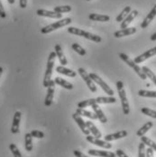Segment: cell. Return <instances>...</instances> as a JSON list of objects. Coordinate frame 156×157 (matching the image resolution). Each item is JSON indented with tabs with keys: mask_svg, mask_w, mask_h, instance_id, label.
<instances>
[{
	"mask_svg": "<svg viewBox=\"0 0 156 157\" xmlns=\"http://www.w3.org/2000/svg\"><path fill=\"white\" fill-rule=\"evenodd\" d=\"M21 112L20 111H16L14 115V118H13V123H12V127H11V133L16 135L19 132V126H20V122H21Z\"/></svg>",
	"mask_w": 156,
	"mask_h": 157,
	"instance_id": "obj_14",
	"label": "cell"
},
{
	"mask_svg": "<svg viewBox=\"0 0 156 157\" xmlns=\"http://www.w3.org/2000/svg\"><path fill=\"white\" fill-rule=\"evenodd\" d=\"M9 149H10L11 153L13 154L14 157H23L21 152L19 151V149L17 148V146L15 144H9Z\"/></svg>",
	"mask_w": 156,
	"mask_h": 157,
	"instance_id": "obj_37",
	"label": "cell"
},
{
	"mask_svg": "<svg viewBox=\"0 0 156 157\" xmlns=\"http://www.w3.org/2000/svg\"><path fill=\"white\" fill-rule=\"evenodd\" d=\"M141 141L143 142L145 145H147L148 147H150V148H152L154 151H155L156 152V143L155 142H154L153 140H151L149 137H147V136H142L141 137Z\"/></svg>",
	"mask_w": 156,
	"mask_h": 157,
	"instance_id": "obj_32",
	"label": "cell"
},
{
	"mask_svg": "<svg viewBox=\"0 0 156 157\" xmlns=\"http://www.w3.org/2000/svg\"><path fill=\"white\" fill-rule=\"evenodd\" d=\"M54 91H55V82H54V80H51L49 82V86L47 88V95L45 97V100H44L45 107L51 106L52 100H53V96H54Z\"/></svg>",
	"mask_w": 156,
	"mask_h": 157,
	"instance_id": "obj_8",
	"label": "cell"
},
{
	"mask_svg": "<svg viewBox=\"0 0 156 157\" xmlns=\"http://www.w3.org/2000/svg\"><path fill=\"white\" fill-rule=\"evenodd\" d=\"M146 157H154V150L150 147H148L146 149Z\"/></svg>",
	"mask_w": 156,
	"mask_h": 157,
	"instance_id": "obj_42",
	"label": "cell"
},
{
	"mask_svg": "<svg viewBox=\"0 0 156 157\" xmlns=\"http://www.w3.org/2000/svg\"><path fill=\"white\" fill-rule=\"evenodd\" d=\"M0 17L5 19L6 17V10L4 8V6H3V3H2V0H0Z\"/></svg>",
	"mask_w": 156,
	"mask_h": 157,
	"instance_id": "obj_40",
	"label": "cell"
},
{
	"mask_svg": "<svg viewBox=\"0 0 156 157\" xmlns=\"http://www.w3.org/2000/svg\"><path fill=\"white\" fill-rule=\"evenodd\" d=\"M153 126H154V123L153 122H151V121H148V122H146L143 126L141 127L140 129L136 132V136H140V137H142V136H143L152 127H153Z\"/></svg>",
	"mask_w": 156,
	"mask_h": 157,
	"instance_id": "obj_25",
	"label": "cell"
},
{
	"mask_svg": "<svg viewBox=\"0 0 156 157\" xmlns=\"http://www.w3.org/2000/svg\"><path fill=\"white\" fill-rule=\"evenodd\" d=\"M119 57H120V59H121L123 62H125L129 67H131V68L135 71V73H136L143 80H144V79L147 78V76H146L145 73L143 71L142 68H141L139 65H137L136 63H135L133 60H131V59L129 58L128 55H126L125 53H123V52H120V53H119Z\"/></svg>",
	"mask_w": 156,
	"mask_h": 157,
	"instance_id": "obj_4",
	"label": "cell"
},
{
	"mask_svg": "<svg viewBox=\"0 0 156 157\" xmlns=\"http://www.w3.org/2000/svg\"><path fill=\"white\" fill-rule=\"evenodd\" d=\"M116 155L118 157H128L127 156V155L125 154L124 151H122L121 149H117V150L116 151Z\"/></svg>",
	"mask_w": 156,
	"mask_h": 157,
	"instance_id": "obj_41",
	"label": "cell"
},
{
	"mask_svg": "<svg viewBox=\"0 0 156 157\" xmlns=\"http://www.w3.org/2000/svg\"><path fill=\"white\" fill-rule=\"evenodd\" d=\"M131 11H132V9H131V6H125V8L122 10V12L118 15V16H116V22H118V23H122L124 20H125V18H126V16H128L130 13H131Z\"/></svg>",
	"mask_w": 156,
	"mask_h": 157,
	"instance_id": "obj_27",
	"label": "cell"
},
{
	"mask_svg": "<svg viewBox=\"0 0 156 157\" xmlns=\"http://www.w3.org/2000/svg\"><path fill=\"white\" fill-rule=\"evenodd\" d=\"M138 157H146V148L143 142H141L138 146Z\"/></svg>",
	"mask_w": 156,
	"mask_h": 157,
	"instance_id": "obj_38",
	"label": "cell"
},
{
	"mask_svg": "<svg viewBox=\"0 0 156 157\" xmlns=\"http://www.w3.org/2000/svg\"><path fill=\"white\" fill-rule=\"evenodd\" d=\"M96 100L97 104H112L116 102V99L114 97H98Z\"/></svg>",
	"mask_w": 156,
	"mask_h": 157,
	"instance_id": "obj_28",
	"label": "cell"
},
{
	"mask_svg": "<svg viewBox=\"0 0 156 157\" xmlns=\"http://www.w3.org/2000/svg\"><path fill=\"white\" fill-rule=\"evenodd\" d=\"M88 154L91 156L98 157H116V155L113 152L109 151H103V150H96V149H89Z\"/></svg>",
	"mask_w": 156,
	"mask_h": 157,
	"instance_id": "obj_12",
	"label": "cell"
},
{
	"mask_svg": "<svg viewBox=\"0 0 156 157\" xmlns=\"http://www.w3.org/2000/svg\"><path fill=\"white\" fill-rule=\"evenodd\" d=\"M31 135L34 138H44V133L39 130H32L31 132Z\"/></svg>",
	"mask_w": 156,
	"mask_h": 157,
	"instance_id": "obj_39",
	"label": "cell"
},
{
	"mask_svg": "<svg viewBox=\"0 0 156 157\" xmlns=\"http://www.w3.org/2000/svg\"><path fill=\"white\" fill-rule=\"evenodd\" d=\"M89 18L91 21H97V22H108L110 20V17L107 15H99V14H90Z\"/></svg>",
	"mask_w": 156,
	"mask_h": 157,
	"instance_id": "obj_26",
	"label": "cell"
},
{
	"mask_svg": "<svg viewBox=\"0 0 156 157\" xmlns=\"http://www.w3.org/2000/svg\"><path fill=\"white\" fill-rule=\"evenodd\" d=\"M19 6L21 8L25 9L27 6V0H19Z\"/></svg>",
	"mask_w": 156,
	"mask_h": 157,
	"instance_id": "obj_44",
	"label": "cell"
},
{
	"mask_svg": "<svg viewBox=\"0 0 156 157\" xmlns=\"http://www.w3.org/2000/svg\"><path fill=\"white\" fill-rule=\"evenodd\" d=\"M68 32L71 34H74V35H78V36H82L88 40H90V41H93L94 43H100L102 41V38L99 36V35H97V34H93L89 32H86L84 30H81L79 28L77 27H69L68 28Z\"/></svg>",
	"mask_w": 156,
	"mask_h": 157,
	"instance_id": "obj_3",
	"label": "cell"
},
{
	"mask_svg": "<svg viewBox=\"0 0 156 157\" xmlns=\"http://www.w3.org/2000/svg\"><path fill=\"white\" fill-rule=\"evenodd\" d=\"M86 139L87 141L97 146H99V147H102V148H105V149H111L112 148V144H110L109 142L108 141H103V140H100L99 138H97L93 136H86Z\"/></svg>",
	"mask_w": 156,
	"mask_h": 157,
	"instance_id": "obj_9",
	"label": "cell"
},
{
	"mask_svg": "<svg viewBox=\"0 0 156 157\" xmlns=\"http://www.w3.org/2000/svg\"><path fill=\"white\" fill-rule=\"evenodd\" d=\"M71 18L70 17H67V18H64V19H61L53 24H51L49 25H46L45 27L42 28L41 29V33H44V34H46V33H49L51 32L55 31L59 28H62L63 26H66V25H69L70 24H71Z\"/></svg>",
	"mask_w": 156,
	"mask_h": 157,
	"instance_id": "obj_5",
	"label": "cell"
},
{
	"mask_svg": "<svg viewBox=\"0 0 156 157\" xmlns=\"http://www.w3.org/2000/svg\"><path fill=\"white\" fill-rule=\"evenodd\" d=\"M55 58H56V53L55 52H51L48 57L47 61L46 71L44 74V87L48 88L49 82L51 80V75H52V70L54 67V63H55Z\"/></svg>",
	"mask_w": 156,
	"mask_h": 157,
	"instance_id": "obj_2",
	"label": "cell"
},
{
	"mask_svg": "<svg viewBox=\"0 0 156 157\" xmlns=\"http://www.w3.org/2000/svg\"><path fill=\"white\" fill-rule=\"evenodd\" d=\"M127 135H128L127 131H125V130H121V131H118V132H116V133H114V134H110V135L105 136V141H116V140H118V139H121V138H124L125 136H127Z\"/></svg>",
	"mask_w": 156,
	"mask_h": 157,
	"instance_id": "obj_13",
	"label": "cell"
},
{
	"mask_svg": "<svg viewBox=\"0 0 156 157\" xmlns=\"http://www.w3.org/2000/svg\"><path fill=\"white\" fill-rule=\"evenodd\" d=\"M116 89H117V92L119 95L120 100H121V105H122V109L123 113L125 115H129L130 113V108H129V102L126 97L125 88H124V83L122 80H118L116 82Z\"/></svg>",
	"mask_w": 156,
	"mask_h": 157,
	"instance_id": "obj_1",
	"label": "cell"
},
{
	"mask_svg": "<svg viewBox=\"0 0 156 157\" xmlns=\"http://www.w3.org/2000/svg\"><path fill=\"white\" fill-rule=\"evenodd\" d=\"M3 74V68L2 67H0V77H1V75Z\"/></svg>",
	"mask_w": 156,
	"mask_h": 157,
	"instance_id": "obj_47",
	"label": "cell"
},
{
	"mask_svg": "<svg viewBox=\"0 0 156 157\" xmlns=\"http://www.w3.org/2000/svg\"><path fill=\"white\" fill-rule=\"evenodd\" d=\"M156 16V4L154 5V6L153 7V9L150 11V13L146 16V17L143 19V23L141 24V27L142 28H146L150 24L151 22L154 20V18Z\"/></svg>",
	"mask_w": 156,
	"mask_h": 157,
	"instance_id": "obj_18",
	"label": "cell"
},
{
	"mask_svg": "<svg viewBox=\"0 0 156 157\" xmlns=\"http://www.w3.org/2000/svg\"><path fill=\"white\" fill-rule=\"evenodd\" d=\"M86 125H87L88 129L89 130V132L93 135V136L97 137V138H100L102 136L101 132L97 128V126L94 125L93 122H91V121H86Z\"/></svg>",
	"mask_w": 156,
	"mask_h": 157,
	"instance_id": "obj_22",
	"label": "cell"
},
{
	"mask_svg": "<svg viewBox=\"0 0 156 157\" xmlns=\"http://www.w3.org/2000/svg\"><path fill=\"white\" fill-rule=\"evenodd\" d=\"M54 82H55V84L63 87L66 90H72L73 89V85L71 83H70L69 81L65 80L64 78H61V77H56L54 78Z\"/></svg>",
	"mask_w": 156,
	"mask_h": 157,
	"instance_id": "obj_23",
	"label": "cell"
},
{
	"mask_svg": "<svg viewBox=\"0 0 156 157\" xmlns=\"http://www.w3.org/2000/svg\"><path fill=\"white\" fill-rule=\"evenodd\" d=\"M86 1H90V0H86Z\"/></svg>",
	"mask_w": 156,
	"mask_h": 157,
	"instance_id": "obj_48",
	"label": "cell"
},
{
	"mask_svg": "<svg viewBox=\"0 0 156 157\" xmlns=\"http://www.w3.org/2000/svg\"><path fill=\"white\" fill-rule=\"evenodd\" d=\"M56 71L60 74H63V75H66L68 77H71V78H75L77 76V73L76 71H73L72 70H70L68 68H65L64 66H58L56 68Z\"/></svg>",
	"mask_w": 156,
	"mask_h": 157,
	"instance_id": "obj_21",
	"label": "cell"
},
{
	"mask_svg": "<svg viewBox=\"0 0 156 157\" xmlns=\"http://www.w3.org/2000/svg\"><path fill=\"white\" fill-rule=\"evenodd\" d=\"M151 41H153V42L156 41V32L153 35H151Z\"/></svg>",
	"mask_w": 156,
	"mask_h": 157,
	"instance_id": "obj_45",
	"label": "cell"
},
{
	"mask_svg": "<svg viewBox=\"0 0 156 157\" xmlns=\"http://www.w3.org/2000/svg\"><path fill=\"white\" fill-rule=\"evenodd\" d=\"M73 154H74V155L76 157H89L87 156L86 155H84L83 153H81L80 151H78V150H74L73 151Z\"/></svg>",
	"mask_w": 156,
	"mask_h": 157,
	"instance_id": "obj_43",
	"label": "cell"
},
{
	"mask_svg": "<svg viewBox=\"0 0 156 157\" xmlns=\"http://www.w3.org/2000/svg\"><path fill=\"white\" fill-rule=\"evenodd\" d=\"M89 77L91 78V79L93 80L95 83H97V85H99L101 87V89L106 93H108V95H109L110 97H112L114 95V90L98 75H97L96 73H89Z\"/></svg>",
	"mask_w": 156,
	"mask_h": 157,
	"instance_id": "obj_6",
	"label": "cell"
},
{
	"mask_svg": "<svg viewBox=\"0 0 156 157\" xmlns=\"http://www.w3.org/2000/svg\"><path fill=\"white\" fill-rule=\"evenodd\" d=\"M36 14L39 16H45V17H50V18H55V19H61L63 17V15L54 11H48L44 9H38Z\"/></svg>",
	"mask_w": 156,
	"mask_h": 157,
	"instance_id": "obj_15",
	"label": "cell"
},
{
	"mask_svg": "<svg viewBox=\"0 0 156 157\" xmlns=\"http://www.w3.org/2000/svg\"><path fill=\"white\" fill-rule=\"evenodd\" d=\"M142 70H143V71L145 73V75L147 76V78H149L154 84H155L156 86V75L154 73V71H152L148 67H146V66H143V68H142Z\"/></svg>",
	"mask_w": 156,
	"mask_h": 157,
	"instance_id": "obj_31",
	"label": "cell"
},
{
	"mask_svg": "<svg viewBox=\"0 0 156 157\" xmlns=\"http://www.w3.org/2000/svg\"><path fill=\"white\" fill-rule=\"evenodd\" d=\"M141 112L143 114V115H146L150 117H153V118H155L156 119V111L154 109H148V108H143L141 109Z\"/></svg>",
	"mask_w": 156,
	"mask_h": 157,
	"instance_id": "obj_35",
	"label": "cell"
},
{
	"mask_svg": "<svg viewBox=\"0 0 156 157\" xmlns=\"http://www.w3.org/2000/svg\"><path fill=\"white\" fill-rule=\"evenodd\" d=\"M7 2L10 4V5H13V4H15V2H16V0H7Z\"/></svg>",
	"mask_w": 156,
	"mask_h": 157,
	"instance_id": "obj_46",
	"label": "cell"
},
{
	"mask_svg": "<svg viewBox=\"0 0 156 157\" xmlns=\"http://www.w3.org/2000/svg\"><path fill=\"white\" fill-rule=\"evenodd\" d=\"M136 33V28L135 27H127L125 29H121L119 31L115 32L114 36L116 38H121L124 36H128V35H132L134 33Z\"/></svg>",
	"mask_w": 156,
	"mask_h": 157,
	"instance_id": "obj_17",
	"label": "cell"
},
{
	"mask_svg": "<svg viewBox=\"0 0 156 157\" xmlns=\"http://www.w3.org/2000/svg\"><path fill=\"white\" fill-rule=\"evenodd\" d=\"M78 71L80 77L83 78V80L86 82V84L89 87V89L90 90V91L91 92H97V87L95 85V82L89 77V74L83 68H78Z\"/></svg>",
	"mask_w": 156,
	"mask_h": 157,
	"instance_id": "obj_7",
	"label": "cell"
},
{
	"mask_svg": "<svg viewBox=\"0 0 156 157\" xmlns=\"http://www.w3.org/2000/svg\"><path fill=\"white\" fill-rule=\"evenodd\" d=\"M25 146L27 152H31L32 150V136L31 133H26L25 136Z\"/></svg>",
	"mask_w": 156,
	"mask_h": 157,
	"instance_id": "obj_29",
	"label": "cell"
},
{
	"mask_svg": "<svg viewBox=\"0 0 156 157\" xmlns=\"http://www.w3.org/2000/svg\"><path fill=\"white\" fill-rule=\"evenodd\" d=\"M97 103V100L96 98H89V99H87V100H83V101H80L78 103V109H84V108H88V107H91L92 105Z\"/></svg>",
	"mask_w": 156,
	"mask_h": 157,
	"instance_id": "obj_30",
	"label": "cell"
},
{
	"mask_svg": "<svg viewBox=\"0 0 156 157\" xmlns=\"http://www.w3.org/2000/svg\"><path fill=\"white\" fill-rule=\"evenodd\" d=\"M55 53H56V56L58 57V59H59V61H60V63L61 64L63 65V66H65V65H67L68 64V61H67V59H66V57H65V55H64V53H63V49H62V46L60 45V44H56L55 45Z\"/></svg>",
	"mask_w": 156,
	"mask_h": 157,
	"instance_id": "obj_20",
	"label": "cell"
},
{
	"mask_svg": "<svg viewBox=\"0 0 156 157\" xmlns=\"http://www.w3.org/2000/svg\"><path fill=\"white\" fill-rule=\"evenodd\" d=\"M54 12H57V13H69L71 11V6H54V9H53Z\"/></svg>",
	"mask_w": 156,
	"mask_h": 157,
	"instance_id": "obj_33",
	"label": "cell"
},
{
	"mask_svg": "<svg viewBox=\"0 0 156 157\" xmlns=\"http://www.w3.org/2000/svg\"><path fill=\"white\" fill-rule=\"evenodd\" d=\"M71 48H72V50H74L77 53H78L79 55H81V56H84V55H86L87 54V52H86V50H84L83 48L81 47L78 44H73L72 45H71Z\"/></svg>",
	"mask_w": 156,
	"mask_h": 157,
	"instance_id": "obj_36",
	"label": "cell"
},
{
	"mask_svg": "<svg viewBox=\"0 0 156 157\" xmlns=\"http://www.w3.org/2000/svg\"><path fill=\"white\" fill-rule=\"evenodd\" d=\"M154 55H156V46L150 49V50H148V51H146V52H144L143 53H142L139 56L135 57L134 62L136 64H139V63L146 61L147 59H149V58H151V57H153Z\"/></svg>",
	"mask_w": 156,
	"mask_h": 157,
	"instance_id": "obj_10",
	"label": "cell"
},
{
	"mask_svg": "<svg viewBox=\"0 0 156 157\" xmlns=\"http://www.w3.org/2000/svg\"><path fill=\"white\" fill-rule=\"evenodd\" d=\"M138 95L143 98H156V91H151V90H140L138 91Z\"/></svg>",
	"mask_w": 156,
	"mask_h": 157,
	"instance_id": "obj_34",
	"label": "cell"
},
{
	"mask_svg": "<svg viewBox=\"0 0 156 157\" xmlns=\"http://www.w3.org/2000/svg\"><path fill=\"white\" fill-rule=\"evenodd\" d=\"M72 118H73V120L77 123V125L79 126V128L81 129L82 133H83L84 135H86V136H89L90 132H89V130L88 129L87 125H86V122L82 119V117H81L79 115H78L77 113H74V114L72 115Z\"/></svg>",
	"mask_w": 156,
	"mask_h": 157,
	"instance_id": "obj_11",
	"label": "cell"
},
{
	"mask_svg": "<svg viewBox=\"0 0 156 157\" xmlns=\"http://www.w3.org/2000/svg\"><path fill=\"white\" fill-rule=\"evenodd\" d=\"M76 113L79 115L80 117H88V118H90V119H97V115L93 113V112H91V111H88V110H85L84 109H77L76 110Z\"/></svg>",
	"mask_w": 156,
	"mask_h": 157,
	"instance_id": "obj_24",
	"label": "cell"
},
{
	"mask_svg": "<svg viewBox=\"0 0 156 157\" xmlns=\"http://www.w3.org/2000/svg\"><path fill=\"white\" fill-rule=\"evenodd\" d=\"M137 16H138V11H137V10H133V11H131V13L126 16V18L121 23L120 27H121L122 29L127 28L128 25L133 22V20H134Z\"/></svg>",
	"mask_w": 156,
	"mask_h": 157,
	"instance_id": "obj_19",
	"label": "cell"
},
{
	"mask_svg": "<svg viewBox=\"0 0 156 157\" xmlns=\"http://www.w3.org/2000/svg\"><path fill=\"white\" fill-rule=\"evenodd\" d=\"M91 108H92V109H93L94 113L97 115V119L101 122V123H103V124H105V123H107L108 122V118H107V117L105 116V114H104V112L102 111V109H100V107L98 106V104H94L91 106Z\"/></svg>",
	"mask_w": 156,
	"mask_h": 157,
	"instance_id": "obj_16",
	"label": "cell"
}]
</instances>
